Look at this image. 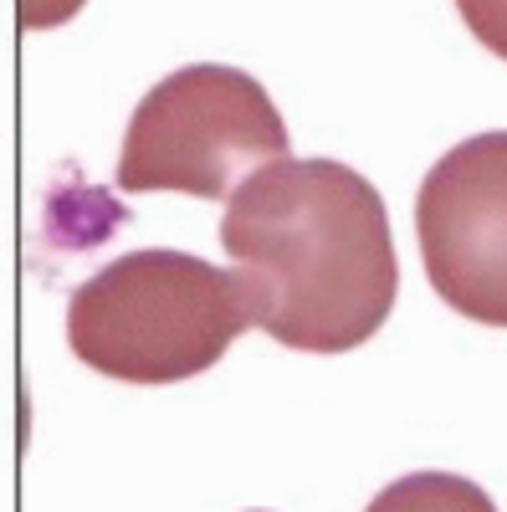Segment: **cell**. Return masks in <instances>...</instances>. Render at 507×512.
Listing matches in <instances>:
<instances>
[{
    "label": "cell",
    "instance_id": "5",
    "mask_svg": "<svg viewBox=\"0 0 507 512\" xmlns=\"http://www.w3.org/2000/svg\"><path fill=\"white\" fill-rule=\"evenodd\" d=\"M364 512H497L492 497L451 472H410L400 482H390Z\"/></svg>",
    "mask_w": 507,
    "mask_h": 512
},
{
    "label": "cell",
    "instance_id": "3",
    "mask_svg": "<svg viewBox=\"0 0 507 512\" xmlns=\"http://www.w3.org/2000/svg\"><path fill=\"white\" fill-rule=\"evenodd\" d=\"M292 159L287 123L251 72L190 62L139 98L118 154V190H185L231 200L257 169Z\"/></svg>",
    "mask_w": 507,
    "mask_h": 512
},
{
    "label": "cell",
    "instance_id": "7",
    "mask_svg": "<svg viewBox=\"0 0 507 512\" xmlns=\"http://www.w3.org/2000/svg\"><path fill=\"white\" fill-rule=\"evenodd\" d=\"M82 11V0H21V26H62Z\"/></svg>",
    "mask_w": 507,
    "mask_h": 512
},
{
    "label": "cell",
    "instance_id": "4",
    "mask_svg": "<svg viewBox=\"0 0 507 512\" xmlns=\"http://www.w3.org/2000/svg\"><path fill=\"white\" fill-rule=\"evenodd\" d=\"M420 262L446 308L507 328V128L461 139L415 195Z\"/></svg>",
    "mask_w": 507,
    "mask_h": 512
},
{
    "label": "cell",
    "instance_id": "1",
    "mask_svg": "<svg viewBox=\"0 0 507 512\" xmlns=\"http://www.w3.org/2000/svg\"><path fill=\"white\" fill-rule=\"evenodd\" d=\"M246 313L277 344L349 354L395 308V241L379 190L338 159H277L221 216Z\"/></svg>",
    "mask_w": 507,
    "mask_h": 512
},
{
    "label": "cell",
    "instance_id": "6",
    "mask_svg": "<svg viewBox=\"0 0 507 512\" xmlns=\"http://www.w3.org/2000/svg\"><path fill=\"white\" fill-rule=\"evenodd\" d=\"M456 11L482 47L507 62V0H456Z\"/></svg>",
    "mask_w": 507,
    "mask_h": 512
},
{
    "label": "cell",
    "instance_id": "2",
    "mask_svg": "<svg viewBox=\"0 0 507 512\" xmlns=\"http://www.w3.org/2000/svg\"><path fill=\"white\" fill-rule=\"evenodd\" d=\"M251 323L241 277L205 256L144 246L93 272L67 303L72 354L123 384H175L216 364Z\"/></svg>",
    "mask_w": 507,
    "mask_h": 512
}]
</instances>
